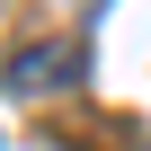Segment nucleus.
Listing matches in <instances>:
<instances>
[{"instance_id": "f257e3e1", "label": "nucleus", "mask_w": 151, "mask_h": 151, "mask_svg": "<svg viewBox=\"0 0 151 151\" xmlns=\"http://www.w3.org/2000/svg\"><path fill=\"white\" fill-rule=\"evenodd\" d=\"M71 71H80V45L45 36V45H18V53H9L0 89H18V98H45V89H62V80H71Z\"/></svg>"}]
</instances>
